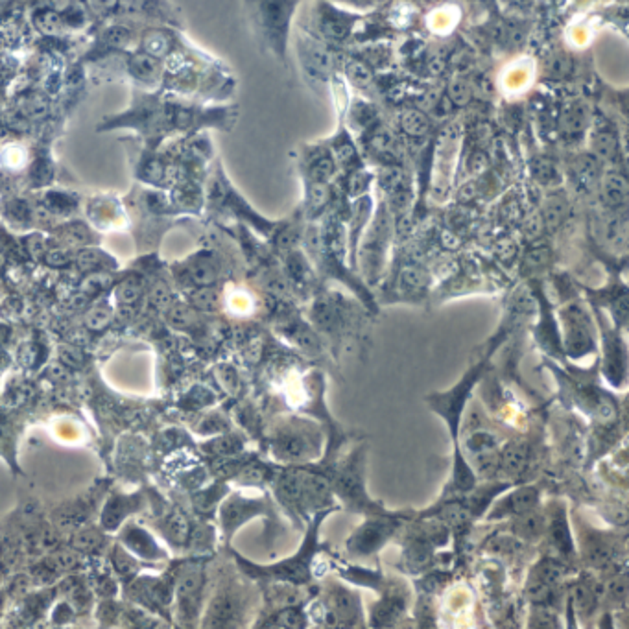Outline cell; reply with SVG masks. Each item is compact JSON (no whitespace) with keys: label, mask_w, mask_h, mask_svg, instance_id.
<instances>
[{"label":"cell","mask_w":629,"mask_h":629,"mask_svg":"<svg viewBox=\"0 0 629 629\" xmlns=\"http://www.w3.org/2000/svg\"><path fill=\"white\" fill-rule=\"evenodd\" d=\"M277 622H274V626H279V628H303L306 626V619H304V614L301 613L299 609L295 607H286L283 609L281 613L275 616Z\"/></svg>","instance_id":"obj_19"},{"label":"cell","mask_w":629,"mask_h":629,"mask_svg":"<svg viewBox=\"0 0 629 629\" xmlns=\"http://www.w3.org/2000/svg\"><path fill=\"white\" fill-rule=\"evenodd\" d=\"M327 609L332 613L336 622L338 620H346V624H349V620L360 619L358 598H356L355 594L349 593L347 589H332L329 596H327Z\"/></svg>","instance_id":"obj_8"},{"label":"cell","mask_w":629,"mask_h":629,"mask_svg":"<svg viewBox=\"0 0 629 629\" xmlns=\"http://www.w3.org/2000/svg\"><path fill=\"white\" fill-rule=\"evenodd\" d=\"M299 56L301 65L310 82L314 83H325L327 77L332 68V57L325 47H321L320 43L304 39L299 45Z\"/></svg>","instance_id":"obj_6"},{"label":"cell","mask_w":629,"mask_h":629,"mask_svg":"<svg viewBox=\"0 0 629 629\" xmlns=\"http://www.w3.org/2000/svg\"><path fill=\"white\" fill-rule=\"evenodd\" d=\"M602 194H604V202L611 209H622L628 202V186L626 181L616 174H609L602 183Z\"/></svg>","instance_id":"obj_14"},{"label":"cell","mask_w":629,"mask_h":629,"mask_svg":"<svg viewBox=\"0 0 629 629\" xmlns=\"http://www.w3.org/2000/svg\"><path fill=\"white\" fill-rule=\"evenodd\" d=\"M59 353H61V355H59V356H61V360L65 362L67 366L76 367V366H80V364H82V360H83L82 353L76 351V349H73V347H61V349H59Z\"/></svg>","instance_id":"obj_27"},{"label":"cell","mask_w":629,"mask_h":629,"mask_svg":"<svg viewBox=\"0 0 629 629\" xmlns=\"http://www.w3.org/2000/svg\"><path fill=\"white\" fill-rule=\"evenodd\" d=\"M480 369H482V367L473 369L464 380L459 382L458 386L454 387L452 392H447L443 393V395H438L436 399H430L434 410H436L441 417L447 419V423L450 424V434H452L454 439L458 438L459 417H461V412H464L465 403H467V395H469V392L473 390V386H475V382L480 378V375H482Z\"/></svg>","instance_id":"obj_5"},{"label":"cell","mask_w":629,"mask_h":629,"mask_svg":"<svg viewBox=\"0 0 629 629\" xmlns=\"http://www.w3.org/2000/svg\"><path fill=\"white\" fill-rule=\"evenodd\" d=\"M567 340H568V353L572 356L587 355V353L594 347L593 336L589 332L587 323H583L579 312H572V316H570V325H568Z\"/></svg>","instance_id":"obj_11"},{"label":"cell","mask_w":629,"mask_h":629,"mask_svg":"<svg viewBox=\"0 0 629 629\" xmlns=\"http://www.w3.org/2000/svg\"><path fill=\"white\" fill-rule=\"evenodd\" d=\"M196 303L198 306H202V309H212L214 304H216V295L212 294V292H202V294L196 295Z\"/></svg>","instance_id":"obj_29"},{"label":"cell","mask_w":629,"mask_h":629,"mask_svg":"<svg viewBox=\"0 0 629 629\" xmlns=\"http://www.w3.org/2000/svg\"><path fill=\"white\" fill-rule=\"evenodd\" d=\"M570 181L579 192H591L594 186L600 185V166L598 161L593 157H578L570 165Z\"/></svg>","instance_id":"obj_9"},{"label":"cell","mask_w":629,"mask_h":629,"mask_svg":"<svg viewBox=\"0 0 629 629\" xmlns=\"http://www.w3.org/2000/svg\"><path fill=\"white\" fill-rule=\"evenodd\" d=\"M325 513H320L316 515V521L310 524L309 535L304 539L303 547L297 554H295L292 559H286L284 563H279L275 567H253L262 572L264 578H277L284 579V582H294V583H303L309 579L310 576V563H312V556L316 552V533H318V528H320L321 521H323ZM249 565V563H248ZM251 567V565H249Z\"/></svg>","instance_id":"obj_2"},{"label":"cell","mask_w":629,"mask_h":629,"mask_svg":"<svg viewBox=\"0 0 629 629\" xmlns=\"http://www.w3.org/2000/svg\"><path fill=\"white\" fill-rule=\"evenodd\" d=\"M605 377L616 387L624 386L626 380V349L620 341H607L605 346Z\"/></svg>","instance_id":"obj_10"},{"label":"cell","mask_w":629,"mask_h":629,"mask_svg":"<svg viewBox=\"0 0 629 629\" xmlns=\"http://www.w3.org/2000/svg\"><path fill=\"white\" fill-rule=\"evenodd\" d=\"M347 76L351 80L355 85L358 87H369V83H371V73H369V68L360 61H351L347 63Z\"/></svg>","instance_id":"obj_22"},{"label":"cell","mask_w":629,"mask_h":629,"mask_svg":"<svg viewBox=\"0 0 629 629\" xmlns=\"http://www.w3.org/2000/svg\"><path fill=\"white\" fill-rule=\"evenodd\" d=\"M140 295V284L137 283H124L119 288V299L122 303H135Z\"/></svg>","instance_id":"obj_26"},{"label":"cell","mask_w":629,"mask_h":629,"mask_svg":"<svg viewBox=\"0 0 629 629\" xmlns=\"http://www.w3.org/2000/svg\"><path fill=\"white\" fill-rule=\"evenodd\" d=\"M109 320H111V310L108 306H96L85 318L87 327H91V329H102V327L108 325Z\"/></svg>","instance_id":"obj_23"},{"label":"cell","mask_w":629,"mask_h":629,"mask_svg":"<svg viewBox=\"0 0 629 629\" xmlns=\"http://www.w3.org/2000/svg\"><path fill=\"white\" fill-rule=\"evenodd\" d=\"M397 526V515H378L377 513L355 531V535L347 541V548L358 556H369V554L377 552L378 548L395 533Z\"/></svg>","instance_id":"obj_3"},{"label":"cell","mask_w":629,"mask_h":629,"mask_svg":"<svg viewBox=\"0 0 629 629\" xmlns=\"http://www.w3.org/2000/svg\"><path fill=\"white\" fill-rule=\"evenodd\" d=\"M539 501V493H537L535 487H521V489L513 491L508 498L498 502L491 517L493 519H501L505 515H522V513H528L537 505Z\"/></svg>","instance_id":"obj_7"},{"label":"cell","mask_w":629,"mask_h":629,"mask_svg":"<svg viewBox=\"0 0 629 629\" xmlns=\"http://www.w3.org/2000/svg\"><path fill=\"white\" fill-rule=\"evenodd\" d=\"M258 511H262V504H258V502L240 501V498L227 502L222 510V521L225 524L227 533H231V530H235L240 522H244L246 519H249V515L258 513Z\"/></svg>","instance_id":"obj_13"},{"label":"cell","mask_w":629,"mask_h":629,"mask_svg":"<svg viewBox=\"0 0 629 629\" xmlns=\"http://www.w3.org/2000/svg\"><path fill=\"white\" fill-rule=\"evenodd\" d=\"M526 456H528V450L524 445H517L513 449L508 452V456L504 458V469L508 473H519V471L524 467L526 464Z\"/></svg>","instance_id":"obj_21"},{"label":"cell","mask_w":629,"mask_h":629,"mask_svg":"<svg viewBox=\"0 0 629 629\" xmlns=\"http://www.w3.org/2000/svg\"><path fill=\"white\" fill-rule=\"evenodd\" d=\"M151 301H154L155 306H161V309H163V306H166V304H168V301H170V294H168V290H166V286H163V284H159V286H155L154 292H151Z\"/></svg>","instance_id":"obj_28"},{"label":"cell","mask_w":629,"mask_h":629,"mask_svg":"<svg viewBox=\"0 0 629 629\" xmlns=\"http://www.w3.org/2000/svg\"><path fill=\"white\" fill-rule=\"evenodd\" d=\"M275 454L283 459H304L310 454L309 438L299 432H283V436L275 441Z\"/></svg>","instance_id":"obj_12"},{"label":"cell","mask_w":629,"mask_h":629,"mask_svg":"<svg viewBox=\"0 0 629 629\" xmlns=\"http://www.w3.org/2000/svg\"><path fill=\"white\" fill-rule=\"evenodd\" d=\"M297 0H260L258 2V17L266 36L272 41L274 48L284 52L288 26L294 13Z\"/></svg>","instance_id":"obj_4"},{"label":"cell","mask_w":629,"mask_h":629,"mask_svg":"<svg viewBox=\"0 0 629 629\" xmlns=\"http://www.w3.org/2000/svg\"><path fill=\"white\" fill-rule=\"evenodd\" d=\"M519 517H521V519L517 521L515 530L519 531L522 537H526V539H535V537L541 535L542 528H545V524H542V517L533 515L531 511L522 513V515Z\"/></svg>","instance_id":"obj_18"},{"label":"cell","mask_w":629,"mask_h":629,"mask_svg":"<svg viewBox=\"0 0 629 629\" xmlns=\"http://www.w3.org/2000/svg\"><path fill=\"white\" fill-rule=\"evenodd\" d=\"M192 279L196 281L198 284H211L214 279H216V266L211 262V260H207V258H202V260H198L191 269Z\"/></svg>","instance_id":"obj_20"},{"label":"cell","mask_w":629,"mask_h":629,"mask_svg":"<svg viewBox=\"0 0 629 629\" xmlns=\"http://www.w3.org/2000/svg\"><path fill=\"white\" fill-rule=\"evenodd\" d=\"M404 609V600L397 594H392V596H386L382 600L380 604H377L375 611H373V620L375 624H392L399 619V614L403 613Z\"/></svg>","instance_id":"obj_15"},{"label":"cell","mask_w":629,"mask_h":629,"mask_svg":"<svg viewBox=\"0 0 629 629\" xmlns=\"http://www.w3.org/2000/svg\"><path fill=\"white\" fill-rule=\"evenodd\" d=\"M403 128L406 129L410 135H423L428 128V122L424 117H421V114L410 113L403 119Z\"/></svg>","instance_id":"obj_24"},{"label":"cell","mask_w":629,"mask_h":629,"mask_svg":"<svg viewBox=\"0 0 629 629\" xmlns=\"http://www.w3.org/2000/svg\"><path fill=\"white\" fill-rule=\"evenodd\" d=\"M550 535H552V542L556 545L561 552L568 554L572 550V539H570V531H568V524L565 515L554 517L552 528H550Z\"/></svg>","instance_id":"obj_16"},{"label":"cell","mask_w":629,"mask_h":629,"mask_svg":"<svg viewBox=\"0 0 629 629\" xmlns=\"http://www.w3.org/2000/svg\"><path fill=\"white\" fill-rule=\"evenodd\" d=\"M607 594H609V598L613 600V602H620V604H624L626 596H628L626 576H620V578H616L614 582H611V585L607 587Z\"/></svg>","instance_id":"obj_25"},{"label":"cell","mask_w":629,"mask_h":629,"mask_svg":"<svg viewBox=\"0 0 629 629\" xmlns=\"http://www.w3.org/2000/svg\"><path fill=\"white\" fill-rule=\"evenodd\" d=\"M332 491L346 502L347 508L355 511H367V513H380L382 505L373 502L366 493L364 484V452L362 449L355 450L351 458H347L346 464H341L332 478Z\"/></svg>","instance_id":"obj_1"},{"label":"cell","mask_w":629,"mask_h":629,"mask_svg":"<svg viewBox=\"0 0 629 629\" xmlns=\"http://www.w3.org/2000/svg\"><path fill=\"white\" fill-rule=\"evenodd\" d=\"M496 438L495 436H491L489 432H485V430H475V432L471 434L469 439H467V443L465 447L471 450V452L475 454H485V452H493L496 449Z\"/></svg>","instance_id":"obj_17"}]
</instances>
